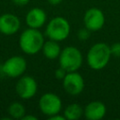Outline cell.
Wrapping results in <instances>:
<instances>
[{
	"mask_svg": "<svg viewBox=\"0 0 120 120\" xmlns=\"http://www.w3.org/2000/svg\"><path fill=\"white\" fill-rule=\"evenodd\" d=\"M112 57L110 45L105 42H98L90 47L86 54V62L94 70L103 69Z\"/></svg>",
	"mask_w": 120,
	"mask_h": 120,
	"instance_id": "1",
	"label": "cell"
},
{
	"mask_svg": "<svg viewBox=\"0 0 120 120\" xmlns=\"http://www.w3.org/2000/svg\"><path fill=\"white\" fill-rule=\"evenodd\" d=\"M44 41L43 34L38 29L31 27L23 30L19 38V45L21 50L29 55H34L40 52Z\"/></svg>",
	"mask_w": 120,
	"mask_h": 120,
	"instance_id": "2",
	"label": "cell"
},
{
	"mask_svg": "<svg viewBox=\"0 0 120 120\" xmlns=\"http://www.w3.org/2000/svg\"><path fill=\"white\" fill-rule=\"evenodd\" d=\"M70 34V24L64 17H54L46 25L45 35L49 39L58 42L64 41Z\"/></svg>",
	"mask_w": 120,
	"mask_h": 120,
	"instance_id": "3",
	"label": "cell"
},
{
	"mask_svg": "<svg viewBox=\"0 0 120 120\" xmlns=\"http://www.w3.org/2000/svg\"><path fill=\"white\" fill-rule=\"evenodd\" d=\"M82 54L81 51L74 46H68L62 49L58 57L60 67L64 68L68 72L77 71L82 65Z\"/></svg>",
	"mask_w": 120,
	"mask_h": 120,
	"instance_id": "4",
	"label": "cell"
},
{
	"mask_svg": "<svg viewBox=\"0 0 120 120\" xmlns=\"http://www.w3.org/2000/svg\"><path fill=\"white\" fill-rule=\"evenodd\" d=\"M27 68L26 60L20 55H14L5 61L1 67L2 72L9 78H19L25 72Z\"/></svg>",
	"mask_w": 120,
	"mask_h": 120,
	"instance_id": "5",
	"label": "cell"
},
{
	"mask_svg": "<svg viewBox=\"0 0 120 120\" xmlns=\"http://www.w3.org/2000/svg\"><path fill=\"white\" fill-rule=\"evenodd\" d=\"M38 107L44 115L50 117L61 112L62 100L59 96L54 93H45L40 97L38 100Z\"/></svg>",
	"mask_w": 120,
	"mask_h": 120,
	"instance_id": "6",
	"label": "cell"
},
{
	"mask_svg": "<svg viewBox=\"0 0 120 120\" xmlns=\"http://www.w3.org/2000/svg\"><path fill=\"white\" fill-rule=\"evenodd\" d=\"M63 81V88L66 93L71 96L80 95L84 89V79L77 71L68 72Z\"/></svg>",
	"mask_w": 120,
	"mask_h": 120,
	"instance_id": "7",
	"label": "cell"
},
{
	"mask_svg": "<svg viewBox=\"0 0 120 120\" xmlns=\"http://www.w3.org/2000/svg\"><path fill=\"white\" fill-rule=\"evenodd\" d=\"M15 90L21 98L30 99L37 94L38 83L33 77L28 75H22L16 83Z\"/></svg>",
	"mask_w": 120,
	"mask_h": 120,
	"instance_id": "8",
	"label": "cell"
},
{
	"mask_svg": "<svg viewBox=\"0 0 120 120\" xmlns=\"http://www.w3.org/2000/svg\"><path fill=\"white\" fill-rule=\"evenodd\" d=\"M83 23L91 32H97L100 30L105 24V15L103 11L98 8H88L83 15Z\"/></svg>",
	"mask_w": 120,
	"mask_h": 120,
	"instance_id": "9",
	"label": "cell"
},
{
	"mask_svg": "<svg viewBox=\"0 0 120 120\" xmlns=\"http://www.w3.org/2000/svg\"><path fill=\"white\" fill-rule=\"evenodd\" d=\"M21 27L20 19L12 13H5L0 16V33L4 35H14Z\"/></svg>",
	"mask_w": 120,
	"mask_h": 120,
	"instance_id": "10",
	"label": "cell"
},
{
	"mask_svg": "<svg viewBox=\"0 0 120 120\" xmlns=\"http://www.w3.org/2000/svg\"><path fill=\"white\" fill-rule=\"evenodd\" d=\"M105 104L99 100H94L87 103L83 109V115L88 120H100L106 114Z\"/></svg>",
	"mask_w": 120,
	"mask_h": 120,
	"instance_id": "11",
	"label": "cell"
},
{
	"mask_svg": "<svg viewBox=\"0 0 120 120\" xmlns=\"http://www.w3.org/2000/svg\"><path fill=\"white\" fill-rule=\"evenodd\" d=\"M46 22H47V14L40 8H31L25 16V22L28 25V27L31 28L39 29L46 23Z\"/></svg>",
	"mask_w": 120,
	"mask_h": 120,
	"instance_id": "12",
	"label": "cell"
},
{
	"mask_svg": "<svg viewBox=\"0 0 120 120\" xmlns=\"http://www.w3.org/2000/svg\"><path fill=\"white\" fill-rule=\"evenodd\" d=\"M41 51H42L43 55L46 58H48L50 60H53V59H56L59 57L62 49H61L58 41L49 39L47 41H44Z\"/></svg>",
	"mask_w": 120,
	"mask_h": 120,
	"instance_id": "13",
	"label": "cell"
},
{
	"mask_svg": "<svg viewBox=\"0 0 120 120\" xmlns=\"http://www.w3.org/2000/svg\"><path fill=\"white\" fill-rule=\"evenodd\" d=\"M66 120H78L83 115V109L79 103L68 104L63 112Z\"/></svg>",
	"mask_w": 120,
	"mask_h": 120,
	"instance_id": "14",
	"label": "cell"
},
{
	"mask_svg": "<svg viewBox=\"0 0 120 120\" xmlns=\"http://www.w3.org/2000/svg\"><path fill=\"white\" fill-rule=\"evenodd\" d=\"M8 114L10 115V117L14 118V119H22L23 117V115L26 113L24 106L21 102H18V101L12 102L8 106Z\"/></svg>",
	"mask_w": 120,
	"mask_h": 120,
	"instance_id": "15",
	"label": "cell"
},
{
	"mask_svg": "<svg viewBox=\"0 0 120 120\" xmlns=\"http://www.w3.org/2000/svg\"><path fill=\"white\" fill-rule=\"evenodd\" d=\"M90 35H91V31L88 30L86 27L80 28L77 32V38L81 41H86L90 38Z\"/></svg>",
	"mask_w": 120,
	"mask_h": 120,
	"instance_id": "16",
	"label": "cell"
},
{
	"mask_svg": "<svg viewBox=\"0 0 120 120\" xmlns=\"http://www.w3.org/2000/svg\"><path fill=\"white\" fill-rule=\"evenodd\" d=\"M111 53L112 56L120 57V42H115L112 45H110Z\"/></svg>",
	"mask_w": 120,
	"mask_h": 120,
	"instance_id": "17",
	"label": "cell"
},
{
	"mask_svg": "<svg viewBox=\"0 0 120 120\" xmlns=\"http://www.w3.org/2000/svg\"><path fill=\"white\" fill-rule=\"evenodd\" d=\"M67 73H68V71H67L64 68L59 67V68L55 70V72H54V76H55V78L58 79V80H63V79L65 78V76H66Z\"/></svg>",
	"mask_w": 120,
	"mask_h": 120,
	"instance_id": "18",
	"label": "cell"
},
{
	"mask_svg": "<svg viewBox=\"0 0 120 120\" xmlns=\"http://www.w3.org/2000/svg\"><path fill=\"white\" fill-rule=\"evenodd\" d=\"M48 119L49 120H66V117L64 116V114L61 115L59 112V113H56V114H53V115L48 117Z\"/></svg>",
	"mask_w": 120,
	"mask_h": 120,
	"instance_id": "19",
	"label": "cell"
},
{
	"mask_svg": "<svg viewBox=\"0 0 120 120\" xmlns=\"http://www.w3.org/2000/svg\"><path fill=\"white\" fill-rule=\"evenodd\" d=\"M30 0H12V2L17 6H25L29 3Z\"/></svg>",
	"mask_w": 120,
	"mask_h": 120,
	"instance_id": "20",
	"label": "cell"
},
{
	"mask_svg": "<svg viewBox=\"0 0 120 120\" xmlns=\"http://www.w3.org/2000/svg\"><path fill=\"white\" fill-rule=\"evenodd\" d=\"M22 120H38V117L34 116V115H31V114H24L23 117L22 118Z\"/></svg>",
	"mask_w": 120,
	"mask_h": 120,
	"instance_id": "21",
	"label": "cell"
},
{
	"mask_svg": "<svg viewBox=\"0 0 120 120\" xmlns=\"http://www.w3.org/2000/svg\"><path fill=\"white\" fill-rule=\"evenodd\" d=\"M48 3L52 6H56V5H59L63 0H47Z\"/></svg>",
	"mask_w": 120,
	"mask_h": 120,
	"instance_id": "22",
	"label": "cell"
}]
</instances>
